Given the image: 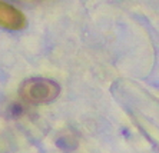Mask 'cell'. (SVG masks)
<instances>
[{
  "mask_svg": "<svg viewBox=\"0 0 159 153\" xmlns=\"http://www.w3.org/2000/svg\"><path fill=\"white\" fill-rule=\"evenodd\" d=\"M60 87L53 80L43 77L27 79L19 89V96L30 105H46L59 96Z\"/></svg>",
  "mask_w": 159,
  "mask_h": 153,
  "instance_id": "obj_1",
  "label": "cell"
},
{
  "mask_svg": "<svg viewBox=\"0 0 159 153\" xmlns=\"http://www.w3.org/2000/svg\"><path fill=\"white\" fill-rule=\"evenodd\" d=\"M26 17L19 9L0 0V27L7 30H22L26 27Z\"/></svg>",
  "mask_w": 159,
  "mask_h": 153,
  "instance_id": "obj_2",
  "label": "cell"
},
{
  "mask_svg": "<svg viewBox=\"0 0 159 153\" xmlns=\"http://www.w3.org/2000/svg\"><path fill=\"white\" fill-rule=\"evenodd\" d=\"M23 113H25V109H23L22 105L15 103V105L10 107V116H13V117H17V116L23 115Z\"/></svg>",
  "mask_w": 159,
  "mask_h": 153,
  "instance_id": "obj_3",
  "label": "cell"
}]
</instances>
